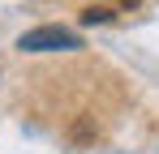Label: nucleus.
Segmentation results:
<instances>
[{
    "label": "nucleus",
    "mask_w": 159,
    "mask_h": 154,
    "mask_svg": "<svg viewBox=\"0 0 159 154\" xmlns=\"http://www.w3.org/2000/svg\"><path fill=\"white\" fill-rule=\"evenodd\" d=\"M73 47H82V39L65 26H39L17 39V51H73Z\"/></svg>",
    "instance_id": "nucleus-1"
},
{
    "label": "nucleus",
    "mask_w": 159,
    "mask_h": 154,
    "mask_svg": "<svg viewBox=\"0 0 159 154\" xmlns=\"http://www.w3.org/2000/svg\"><path fill=\"white\" fill-rule=\"evenodd\" d=\"M107 17H112L107 9H86V13H82V22H86V26H95V22H107Z\"/></svg>",
    "instance_id": "nucleus-2"
}]
</instances>
